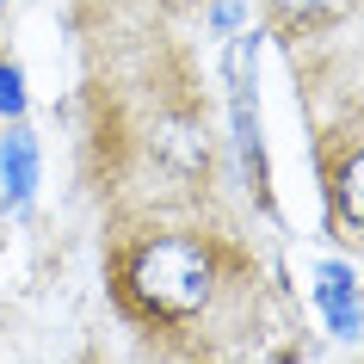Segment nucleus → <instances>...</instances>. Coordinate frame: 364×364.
<instances>
[{"instance_id":"obj_2","label":"nucleus","mask_w":364,"mask_h":364,"mask_svg":"<svg viewBox=\"0 0 364 364\" xmlns=\"http://www.w3.org/2000/svg\"><path fill=\"white\" fill-rule=\"evenodd\" d=\"M315 296H321L333 333H352V327H358V284H352V272H346V266H321Z\"/></svg>"},{"instance_id":"obj_3","label":"nucleus","mask_w":364,"mask_h":364,"mask_svg":"<svg viewBox=\"0 0 364 364\" xmlns=\"http://www.w3.org/2000/svg\"><path fill=\"white\" fill-rule=\"evenodd\" d=\"M0 167H6V204H31V186H38V149H31V136H6Z\"/></svg>"},{"instance_id":"obj_1","label":"nucleus","mask_w":364,"mask_h":364,"mask_svg":"<svg viewBox=\"0 0 364 364\" xmlns=\"http://www.w3.org/2000/svg\"><path fill=\"white\" fill-rule=\"evenodd\" d=\"M130 284L142 303H154L161 315H198V309L210 303V253L198 247V241H186V235H161V241H149V247L136 253L130 266Z\"/></svg>"},{"instance_id":"obj_7","label":"nucleus","mask_w":364,"mask_h":364,"mask_svg":"<svg viewBox=\"0 0 364 364\" xmlns=\"http://www.w3.org/2000/svg\"><path fill=\"white\" fill-rule=\"evenodd\" d=\"M235 19H241V6H235V0H229V6H216V31H235Z\"/></svg>"},{"instance_id":"obj_4","label":"nucleus","mask_w":364,"mask_h":364,"mask_svg":"<svg viewBox=\"0 0 364 364\" xmlns=\"http://www.w3.org/2000/svg\"><path fill=\"white\" fill-rule=\"evenodd\" d=\"M340 210L352 216V223H364V154H352L340 173Z\"/></svg>"},{"instance_id":"obj_5","label":"nucleus","mask_w":364,"mask_h":364,"mask_svg":"<svg viewBox=\"0 0 364 364\" xmlns=\"http://www.w3.org/2000/svg\"><path fill=\"white\" fill-rule=\"evenodd\" d=\"M0 112H6V117H19V112H25V93H19L13 62H0Z\"/></svg>"},{"instance_id":"obj_6","label":"nucleus","mask_w":364,"mask_h":364,"mask_svg":"<svg viewBox=\"0 0 364 364\" xmlns=\"http://www.w3.org/2000/svg\"><path fill=\"white\" fill-rule=\"evenodd\" d=\"M278 6H284V13H327L333 0H278Z\"/></svg>"}]
</instances>
